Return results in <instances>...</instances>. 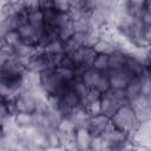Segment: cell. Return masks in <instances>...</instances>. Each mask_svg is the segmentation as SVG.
I'll return each instance as SVG.
<instances>
[{"label":"cell","instance_id":"277c9868","mask_svg":"<svg viewBox=\"0 0 151 151\" xmlns=\"http://www.w3.org/2000/svg\"><path fill=\"white\" fill-rule=\"evenodd\" d=\"M25 66H26V70L34 71L38 73H41L51 67H54L51 60V55L47 52L40 51V50H38L31 58H28L25 61Z\"/></svg>","mask_w":151,"mask_h":151},{"label":"cell","instance_id":"cb8c5ba5","mask_svg":"<svg viewBox=\"0 0 151 151\" xmlns=\"http://www.w3.org/2000/svg\"><path fill=\"white\" fill-rule=\"evenodd\" d=\"M53 7L60 13H68L71 11V0H54Z\"/></svg>","mask_w":151,"mask_h":151},{"label":"cell","instance_id":"7402d4cb","mask_svg":"<svg viewBox=\"0 0 151 151\" xmlns=\"http://www.w3.org/2000/svg\"><path fill=\"white\" fill-rule=\"evenodd\" d=\"M70 85H71V87H72V88L80 96V98H84V97L88 93V91L91 90V88H90V87H88V86H87V85H86L79 77L76 78Z\"/></svg>","mask_w":151,"mask_h":151},{"label":"cell","instance_id":"e0dca14e","mask_svg":"<svg viewBox=\"0 0 151 151\" xmlns=\"http://www.w3.org/2000/svg\"><path fill=\"white\" fill-rule=\"evenodd\" d=\"M74 33H76V28H74L73 19L66 20L58 26V38L63 41H67Z\"/></svg>","mask_w":151,"mask_h":151},{"label":"cell","instance_id":"d4e9b609","mask_svg":"<svg viewBox=\"0 0 151 151\" xmlns=\"http://www.w3.org/2000/svg\"><path fill=\"white\" fill-rule=\"evenodd\" d=\"M90 150L94 151H100L104 150V140L101 136H92V140L90 144Z\"/></svg>","mask_w":151,"mask_h":151},{"label":"cell","instance_id":"3957f363","mask_svg":"<svg viewBox=\"0 0 151 151\" xmlns=\"http://www.w3.org/2000/svg\"><path fill=\"white\" fill-rule=\"evenodd\" d=\"M101 138L104 140V150H125L132 149L131 137L112 124L103 132Z\"/></svg>","mask_w":151,"mask_h":151},{"label":"cell","instance_id":"52a82bcc","mask_svg":"<svg viewBox=\"0 0 151 151\" xmlns=\"http://www.w3.org/2000/svg\"><path fill=\"white\" fill-rule=\"evenodd\" d=\"M111 83V88H125L129 81L134 77L127 68L122 67L106 72Z\"/></svg>","mask_w":151,"mask_h":151},{"label":"cell","instance_id":"ac0fdd59","mask_svg":"<svg viewBox=\"0 0 151 151\" xmlns=\"http://www.w3.org/2000/svg\"><path fill=\"white\" fill-rule=\"evenodd\" d=\"M24 85L25 88H29V90L40 88V73L26 70L24 73Z\"/></svg>","mask_w":151,"mask_h":151},{"label":"cell","instance_id":"9c48e42d","mask_svg":"<svg viewBox=\"0 0 151 151\" xmlns=\"http://www.w3.org/2000/svg\"><path fill=\"white\" fill-rule=\"evenodd\" d=\"M44 28V27H42ZM41 28V29H42ZM40 29V31H41ZM39 29H37L34 26H32L29 22H26L24 25H20L18 27V32L20 34L21 41L25 44H28L31 46H35L38 45V38H39Z\"/></svg>","mask_w":151,"mask_h":151},{"label":"cell","instance_id":"8992f818","mask_svg":"<svg viewBox=\"0 0 151 151\" xmlns=\"http://www.w3.org/2000/svg\"><path fill=\"white\" fill-rule=\"evenodd\" d=\"M110 124H111L110 117L103 113H97V114H90L85 127L90 131L92 136H101Z\"/></svg>","mask_w":151,"mask_h":151},{"label":"cell","instance_id":"ffe728a7","mask_svg":"<svg viewBox=\"0 0 151 151\" xmlns=\"http://www.w3.org/2000/svg\"><path fill=\"white\" fill-rule=\"evenodd\" d=\"M20 42H21V38H20V34H19L18 29L8 31V32H6L5 34L1 35V44L6 45L8 47L14 48Z\"/></svg>","mask_w":151,"mask_h":151},{"label":"cell","instance_id":"9a60e30c","mask_svg":"<svg viewBox=\"0 0 151 151\" xmlns=\"http://www.w3.org/2000/svg\"><path fill=\"white\" fill-rule=\"evenodd\" d=\"M14 122L20 130L31 129L34 126V114L29 112H18L14 116Z\"/></svg>","mask_w":151,"mask_h":151},{"label":"cell","instance_id":"6da1fadb","mask_svg":"<svg viewBox=\"0 0 151 151\" xmlns=\"http://www.w3.org/2000/svg\"><path fill=\"white\" fill-rule=\"evenodd\" d=\"M110 119H111V124L113 126L124 131L130 137L134 133V131L137 130V127L140 124L138 116L130 103L122 104L118 107V110L116 111V113Z\"/></svg>","mask_w":151,"mask_h":151},{"label":"cell","instance_id":"4fadbf2b","mask_svg":"<svg viewBox=\"0 0 151 151\" xmlns=\"http://www.w3.org/2000/svg\"><path fill=\"white\" fill-rule=\"evenodd\" d=\"M28 22L37 29H41L45 26L44 21V9L40 6L28 8Z\"/></svg>","mask_w":151,"mask_h":151},{"label":"cell","instance_id":"ba28073f","mask_svg":"<svg viewBox=\"0 0 151 151\" xmlns=\"http://www.w3.org/2000/svg\"><path fill=\"white\" fill-rule=\"evenodd\" d=\"M100 104H101V113L107 116V117H112L116 111L118 110V107L124 104L122 103L112 92V90L110 88L107 92L103 93L100 97Z\"/></svg>","mask_w":151,"mask_h":151},{"label":"cell","instance_id":"5b68a950","mask_svg":"<svg viewBox=\"0 0 151 151\" xmlns=\"http://www.w3.org/2000/svg\"><path fill=\"white\" fill-rule=\"evenodd\" d=\"M96 54H97V52L94 51V48L93 47H87V46L80 47V48L70 53V55H71V58H72V60L76 65V68L79 71V73H80L81 70L92 65Z\"/></svg>","mask_w":151,"mask_h":151},{"label":"cell","instance_id":"484cf974","mask_svg":"<svg viewBox=\"0 0 151 151\" xmlns=\"http://www.w3.org/2000/svg\"><path fill=\"white\" fill-rule=\"evenodd\" d=\"M38 2H39V6H40L42 9H45V8H51V7H53V5H54V0H38Z\"/></svg>","mask_w":151,"mask_h":151},{"label":"cell","instance_id":"8fae6325","mask_svg":"<svg viewBox=\"0 0 151 151\" xmlns=\"http://www.w3.org/2000/svg\"><path fill=\"white\" fill-rule=\"evenodd\" d=\"M67 117L73 122V124L78 129V127H85V125L87 123V119L90 117V113L85 107H83L80 105V106L71 110V112L67 114Z\"/></svg>","mask_w":151,"mask_h":151},{"label":"cell","instance_id":"7c38bea8","mask_svg":"<svg viewBox=\"0 0 151 151\" xmlns=\"http://www.w3.org/2000/svg\"><path fill=\"white\" fill-rule=\"evenodd\" d=\"M74 140L78 145L79 151L90 150V144L92 140V134L86 127H78L74 132Z\"/></svg>","mask_w":151,"mask_h":151},{"label":"cell","instance_id":"44dd1931","mask_svg":"<svg viewBox=\"0 0 151 151\" xmlns=\"http://www.w3.org/2000/svg\"><path fill=\"white\" fill-rule=\"evenodd\" d=\"M44 51L47 52L48 54H55V53H63V52H66L65 41H63V40H60L59 38H57V39H54L53 41H51Z\"/></svg>","mask_w":151,"mask_h":151},{"label":"cell","instance_id":"2e32d148","mask_svg":"<svg viewBox=\"0 0 151 151\" xmlns=\"http://www.w3.org/2000/svg\"><path fill=\"white\" fill-rule=\"evenodd\" d=\"M13 50H14L15 55H17L19 59H21L22 61H26L28 58H31V57L38 51V48H37L35 46H31V45L25 44V42H22V41H21L19 45H17Z\"/></svg>","mask_w":151,"mask_h":151},{"label":"cell","instance_id":"603a6c76","mask_svg":"<svg viewBox=\"0 0 151 151\" xmlns=\"http://www.w3.org/2000/svg\"><path fill=\"white\" fill-rule=\"evenodd\" d=\"M110 88H111V83H110V79H109L107 73L105 72V73L101 76V78L99 79V81H98V84H97V86H96V90L99 91V92L103 94V93L107 92Z\"/></svg>","mask_w":151,"mask_h":151},{"label":"cell","instance_id":"d6986e66","mask_svg":"<svg viewBox=\"0 0 151 151\" xmlns=\"http://www.w3.org/2000/svg\"><path fill=\"white\" fill-rule=\"evenodd\" d=\"M91 66H93L100 72H107L110 70V54L97 53Z\"/></svg>","mask_w":151,"mask_h":151},{"label":"cell","instance_id":"5bb4252c","mask_svg":"<svg viewBox=\"0 0 151 151\" xmlns=\"http://www.w3.org/2000/svg\"><path fill=\"white\" fill-rule=\"evenodd\" d=\"M125 93H126V99L129 103L142 94V85H140V77L139 76L133 77L129 81V84L125 87Z\"/></svg>","mask_w":151,"mask_h":151},{"label":"cell","instance_id":"4316f807","mask_svg":"<svg viewBox=\"0 0 151 151\" xmlns=\"http://www.w3.org/2000/svg\"><path fill=\"white\" fill-rule=\"evenodd\" d=\"M144 11L149 14H151V0H146L145 6H144Z\"/></svg>","mask_w":151,"mask_h":151},{"label":"cell","instance_id":"7a4b0ae2","mask_svg":"<svg viewBox=\"0 0 151 151\" xmlns=\"http://www.w3.org/2000/svg\"><path fill=\"white\" fill-rule=\"evenodd\" d=\"M68 85L70 84L61 78L58 68L55 67H51L40 73V88L46 97L60 96Z\"/></svg>","mask_w":151,"mask_h":151},{"label":"cell","instance_id":"83f0119b","mask_svg":"<svg viewBox=\"0 0 151 151\" xmlns=\"http://www.w3.org/2000/svg\"><path fill=\"white\" fill-rule=\"evenodd\" d=\"M149 53H150V54H151V46H150V47H149Z\"/></svg>","mask_w":151,"mask_h":151},{"label":"cell","instance_id":"30bf717a","mask_svg":"<svg viewBox=\"0 0 151 151\" xmlns=\"http://www.w3.org/2000/svg\"><path fill=\"white\" fill-rule=\"evenodd\" d=\"M105 72H100L97 68H94L93 66H88L84 70L80 71L79 73V78L90 87V88H96L99 79L101 78V76Z\"/></svg>","mask_w":151,"mask_h":151},{"label":"cell","instance_id":"f1b7e54d","mask_svg":"<svg viewBox=\"0 0 151 151\" xmlns=\"http://www.w3.org/2000/svg\"><path fill=\"white\" fill-rule=\"evenodd\" d=\"M9 1H15V0H9Z\"/></svg>","mask_w":151,"mask_h":151}]
</instances>
